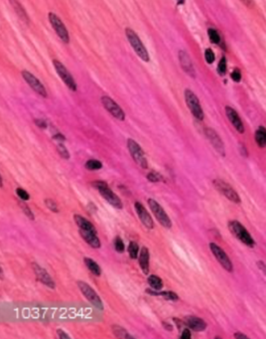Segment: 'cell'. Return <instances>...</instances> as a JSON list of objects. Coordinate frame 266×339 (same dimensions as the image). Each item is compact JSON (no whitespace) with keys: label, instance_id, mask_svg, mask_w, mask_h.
<instances>
[{"label":"cell","instance_id":"obj_14","mask_svg":"<svg viewBox=\"0 0 266 339\" xmlns=\"http://www.w3.org/2000/svg\"><path fill=\"white\" fill-rule=\"evenodd\" d=\"M205 134L208 137V139L210 140V143L212 144V146L214 147V149H216V151L221 154L222 157L225 156V149H224V145L222 143V138L220 137V135L217 133V131L213 128L207 127L205 129Z\"/></svg>","mask_w":266,"mask_h":339},{"label":"cell","instance_id":"obj_32","mask_svg":"<svg viewBox=\"0 0 266 339\" xmlns=\"http://www.w3.org/2000/svg\"><path fill=\"white\" fill-rule=\"evenodd\" d=\"M147 179L150 182H160L163 181V176L156 171H151L150 173L147 174Z\"/></svg>","mask_w":266,"mask_h":339},{"label":"cell","instance_id":"obj_23","mask_svg":"<svg viewBox=\"0 0 266 339\" xmlns=\"http://www.w3.org/2000/svg\"><path fill=\"white\" fill-rule=\"evenodd\" d=\"M9 1H10L11 6L13 7L14 11H15L16 14L18 15V17H19L23 22L29 24V17H28V14L26 13V11H25V9L23 8L22 5L20 4V2L17 1V0H9Z\"/></svg>","mask_w":266,"mask_h":339},{"label":"cell","instance_id":"obj_31","mask_svg":"<svg viewBox=\"0 0 266 339\" xmlns=\"http://www.w3.org/2000/svg\"><path fill=\"white\" fill-rule=\"evenodd\" d=\"M103 167V163L96 159H89L86 162V168L88 170H98Z\"/></svg>","mask_w":266,"mask_h":339},{"label":"cell","instance_id":"obj_4","mask_svg":"<svg viewBox=\"0 0 266 339\" xmlns=\"http://www.w3.org/2000/svg\"><path fill=\"white\" fill-rule=\"evenodd\" d=\"M185 101H186V104L187 106L189 107V109L191 110L192 115L199 121H203L204 120V110L201 106V104H200L199 99L198 97L196 96L195 93H193L191 90L187 89L185 90Z\"/></svg>","mask_w":266,"mask_h":339},{"label":"cell","instance_id":"obj_16","mask_svg":"<svg viewBox=\"0 0 266 339\" xmlns=\"http://www.w3.org/2000/svg\"><path fill=\"white\" fill-rule=\"evenodd\" d=\"M32 268L33 271L35 273V275L37 276L38 280L40 282H42L45 286H47L48 288L54 289L55 288V281L53 280V278L49 275V273L45 270L44 268H42L41 266H39L37 263H33L32 264Z\"/></svg>","mask_w":266,"mask_h":339},{"label":"cell","instance_id":"obj_39","mask_svg":"<svg viewBox=\"0 0 266 339\" xmlns=\"http://www.w3.org/2000/svg\"><path fill=\"white\" fill-rule=\"evenodd\" d=\"M19 204H20V206H21V208H22V210L24 211V214H25L30 220H34V214H33V212L30 210V208H29L25 203H23V202H20Z\"/></svg>","mask_w":266,"mask_h":339},{"label":"cell","instance_id":"obj_8","mask_svg":"<svg viewBox=\"0 0 266 339\" xmlns=\"http://www.w3.org/2000/svg\"><path fill=\"white\" fill-rule=\"evenodd\" d=\"M213 183H214V186L216 187V189L220 191L222 195L225 198H227L229 201L237 203V204L241 203V198H240L238 192L235 190L228 183L222 181L221 179H216V180H214Z\"/></svg>","mask_w":266,"mask_h":339},{"label":"cell","instance_id":"obj_50","mask_svg":"<svg viewBox=\"0 0 266 339\" xmlns=\"http://www.w3.org/2000/svg\"><path fill=\"white\" fill-rule=\"evenodd\" d=\"M184 2H185V0H177V4H179V5L184 4Z\"/></svg>","mask_w":266,"mask_h":339},{"label":"cell","instance_id":"obj_10","mask_svg":"<svg viewBox=\"0 0 266 339\" xmlns=\"http://www.w3.org/2000/svg\"><path fill=\"white\" fill-rule=\"evenodd\" d=\"M48 16H49V21L51 23L53 29L55 30L57 35L61 38V40L64 43L70 42L69 32H68L66 26L64 25L63 21L60 19V17L58 15H56L55 13H52V12H50Z\"/></svg>","mask_w":266,"mask_h":339},{"label":"cell","instance_id":"obj_15","mask_svg":"<svg viewBox=\"0 0 266 339\" xmlns=\"http://www.w3.org/2000/svg\"><path fill=\"white\" fill-rule=\"evenodd\" d=\"M134 208L137 216L139 217L141 223L149 230L154 228V222L152 217L150 216V214L147 212V210L145 209V207L140 203V202H135L134 203Z\"/></svg>","mask_w":266,"mask_h":339},{"label":"cell","instance_id":"obj_20","mask_svg":"<svg viewBox=\"0 0 266 339\" xmlns=\"http://www.w3.org/2000/svg\"><path fill=\"white\" fill-rule=\"evenodd\" d=\"M185 324L188 325V327L194 331L197 332H201L204 331L207 328V323L205 320H203L202 318L194 317V316H190L185 318Z\"/></svg>","mask_w":266,"mask_h":339},{"label":"cell","instance_id":"obj_29","mask_svg":"<svg viewBox=\"0 0 266 339\" xmlns=\"http://www.w3.org/2000/svg\"><path fill=\"white\" fill-rule=\"evenodd\" d=\"M208 35H209V38H210V40L212 41L213 44H217L218 45V44H220V42H221V36L218 33V31L215 30L214 28H210L208 30Z\"/></svg>","mask_w":266,"mask_h":339},{"label":"cell","instance_id":"obj_33","mask_svg":"<svg viewBox=\"0 0 266 339\" xmlns=\"http://www.w3.org/2000/svg\"><path fill=\"white\" fill-rule=\"evenodd\" d=\"M45 204H46L47 208H48L49 210H51L52 212H59L58 204H57V203H56L54 200H52V199H46V200H45Z\"/></svg>","mask_w":266,"mask_h":339},{"label":"cell","instance_id":"obj_9","mask_svg":"<svg viewBox=\"0 0 266 339\" xmlns=\"http://www.w3.org/2000/svg\"><path fill=\"white\" fill-rule=\"evenodd\" d=\"M53 65L55 67V70L57 74L60 76L64 84L71 90V91H77V84L71 73L66 70V67L58 60H53Z\"/></svg>","mask_w":266,"mask_h":339},{"label":"cell","instance_id":"obj_46","mask_svg":"<svg viewBox=\"0 0 266 339\" xmlns=\"http://www.w3.org/2000/svg\"><path fill=\"white\" fill-rule=\"evenodd\" d=\"M53 137H54V139H56V140H60V142H65V139H66L65 136H64L63 134H61L60 132L57 133V134H55Z\"/></svg>","mask_w":266,"mask_h":339},{"label":"cell","instance_id":"obj_25","mask_svg":"<svg viewBox=\"0 0 266 339\" xmlns=\"http://www.w3.org/2000/svg\"><path fill=\"white\" fill-rule=\"evenodd\" d=\"M85 265L87 266V268L89 269V272L92 273L95 276H99L102 275V270L101 267L90 258H85L84 259Z\"/></svg>","mask_w":266,"mask_h":339},{"label":"cell","instance_id":"obj_17","mask_svg":"<svg viewBox=\"0 0 266 339\" xmlns=\"http://www.w3.org/2000/svg\"><path fill=\"white\" fill-rule=\"evenodd\" d=\"M225 110V115L228 119V121L230 122V124L234 126V127L240 132V133H244V126L243 124L242 119L240 118L239 114L237 112L236 109H234L230 106H225L224 107Z\"/></svg>","mask_w":266,"mask_h":339},{"label":"cell","instance_id":"obj_22","mask_svg":"<svg viewBox=\"0 0 266 339\" xmlns=\"http://www.w3.org/2000/svg\"><path fill=\"white\" fill-rule=\"evenodd\" d=\"M74 220L76 222V224L78 225V227L80 228V230H89V231H96L95 227L93 226L92 223H90L88 219H86L85 217L81 216V215H75L74 216Z\"/></svg>","mask_w":266,"mask_h":339},{"label":"cell","instance_id":"obj_12","mask_svg":"<svg viewBox=\"0 0 266 339\" xmlns=\"http://www.w3.org/2000/svg\"><path fill=\"white\" fill-rule=\"evenodd\" d=\"M102 104L105 106V108L111 114L112 117L117 119L118 121H124L125 120V114L123 109L118 106L112 99L108 96L102 97Z\"/></svg>","mask_w":266,"mask_h":339},{"label":"cell","instance_id":"obj_6","mask_svg":"<svg viewBox=\"0 0 266 339\" xmlns=\"http://www.w3.org/2000/svg\"><path fill=\"white\" fill-rule=\"evenodd\" d=\"M148 205L152 213L154 214L156 219L158 220V222L164 228H166V229L172 228V221L170 220L167 213L165 212V210L161 207V205L156 200L151 199V198L148 199Z\"/></svg>","mask_w":266,"mask_h":339},{"label":"cell","instance_id":"obj_26","mask_svg":"<svg viewBox=\"0 0 266 339\" xmlns=\"http://www.w3.org/2000/svg\"><path fill=\"white\" fill-rule=\"evenodd\" d=\"M255 143L259 148H264L266 146V128L263 127H258L255 131Z\"/></svg>","mask_w":266,"mask_h":339},{"label":"cell","instance_id":"obj_42","mask_svg":"<svg viewBox=\"0 0 266 339\" xmlns=\"http://www.w3.org/2000/svg\"><path fill=\"white\" fill-rule=\"evenodd\" d=\"M191 337H192L191 331H190L188 328H185V329H183V331H182V334H181V338L190 339Z\"/></svg>","mask_w":266,"mask_h":339},{"label":"cell","instance_id":"obj_2","mask_svg":"<svg viewBox=\"0 0 266 339\" xmlns=\"http://www.w3.org/2000/svg\"><path fill=\"white\" fill-rule=\"evenodd\" d=\"M227 227H228L229 232L232 234L238 240H240L245 246L250 247V248L254 247V245H255L254 240L252 239L250 234L247 232V230L244 228V225H242L239 221H237V220L228 221Z\"/></svg>","mask_w":266,"mask_h":339},{"label":"cell","instance_id":"obj_35","mask_svg":"<svg viewBox=\"0 0 266 339\" xmlns=\"http://www.w3.org/2000/svg\"><path fill=\"white\" fill-rule=\"evenodd\" d=\"M226 59L225 57H222V59L220 60L219 62V65H218V73L221 75V76H224L225 73H226Z\"/></svg>","mask_w":266,"mask_h":339},{"label":"cell","instance_id":"obj_30","mask_svg":"<svg viewBox=\"0 0 266 339\" xmlns=\"http://www.w3.org/2000/svg\"><path fill=\"white\" fill-rule=\"evenodd\" d=\"M138 253H140L138 244L136 242H130L128 246V254L130 256V258L133 260H136L138 258Z\"/></svg>","mask_w":266,"mask_h":339},{"label":"cell","instance_id":"obj_44","mask_svg":"<svg viewBox=\"0 0 266 339\" xmlns=\"http://www.w3.org/2000/svg\"><path fill=\"white\" fill-rule=\"evenodd\" d=\"M35 124L38 127H41V128H46L47 127V124H46V122L43 121V120H35Z\"/></svg>","mask_w":266,"mask_h":339},{"label":"cell","instance_id":"obj_45","mask_svg":"<svg viewBox=\"0 0 266 339\" xmlns=\"http://www.w3.org/2000/svg\"><path fill=\"white\" fill-rule=\"evenodd\" d=\"M241 1L248 8H251L254 5V1L253 0H241Z\"/></svg>","mask_w":266,"mask_h":339},{"label":"cell","instance_id":"obj_43","mask_svg":"<svg viewBox=\"0 0 266 339\" xmlns=\"http://www.w3.org/2000/svg\"><path fill=\"white\" fill-rule=\"evenodd\" d=\"M57 334H58V336H59V338H62V339H70L71 337L66 334V332L64 331V330H62V329H57Z\"/></svg>","mask_w":266,"mask_h":339},{"label":"cell","instance_id":"obj_48","mask_svg":"<svg viewBox=\"0 0 266 339\" xmlns=\"http://www.w3.org/2000/svg\"><path fill=\"white\" fill-rule=\"evenodd\" d=\"M163 325H164V326H165V328H166V329H168L169 331H172V330H173V326H172L171 324L169 325V324H167L166 322H163Z\"/></svg>","mask_w":266,"mask_h":339},{"label":"cell","instance_id":"obj_19","mask_svg":"<svg viewBox=\"0 0 266 339\" xmlns=\"http://www.w3.org/2000/svg\"><path fill=\"white\" fill-rule=\"evenodd\" d=\"M80 235L82 238L89 244V246L93 249L101 248V240L97 237L96 231H89V230H80Z\"/></svg>","mask_w":266,"mask_h":339},{"label":"cell","instance_id":"obj_37","mask_svg":"<svg viewBox=\"0 0 266 339\" xmlns=\"http://www.w3.org/2000/svg\"><path fill=\"white\" fill-rule=\"evenodd\" d=\"M57 148H58L57 149H58L60 155H61L63 158H65V159H69V158H70V153H69L68 149H66V147H65L63 144H59Z\"/></svg>","mask_w":266,"mask_h":339},{"label":"cell","instance_id":"obj_3","mask_svg":"<svg viewBox=\"0 0 266 339\" xmlns=\"http://www.w3.org/2000/svg\"><path fill=\"white\" fill-rule=\"evenodd\" d=\"M125 34H126V37L128 39V42L130 43V45H131L134 52L136 53V55L142 61L149 62L150 58H149L148 51L146 50V48L143 45V43L141 42V40L138 37V35L133 31L131 28H126L125 29Z\"/></svg>","mask_w":266,"mask_h":339},{"label":"cell","instance_id":"obj_11","mask_svg":"<svg viewBox=\"0 0 266 339\" xmlns=\"http://www.w3.org/2000/svg\"><path fill=\"white\" fill-rule=\"evenodd\" d=\"M210 249L212 251L213 255L215 256V258L218 260V262L222 265V268L227 271L228 273H231L234 271V267L228 258V256L225 254V252L222 250V248L215 244V243H211L210 244Z\"/></svg>","mask_w":266,"mask_h":339},{"label":"cell","instance_id":"obj_49","mask_svg":"<svg viewBox=\"0 0 266 339\" xmlns=\"http://www.w3.org/2000/svg\"><path fill=\"white\" fill-rule=\"evenodd\" d=\"M241 150H243V151H244V154H243V155H244V157H246V156H247V150H246V149L244 148V146H242Z\"/></svg>","mask_w":266,"mask_h":339},{"label":"cell","instance_id":"obj_18","mask_svg":"<svg viewBox=\"0 0 266 339\" xmlns=\"http://www.w3.org/2000/svg\"><path fill=\"white\" fill-rule=\"evenodd\" d=\"M179 61H180L181 67L184 70V72H186L191 77H195L196 74H195L194 65H193L189 54L186 51H184V50L179 51Z\"/></svg>","mask_w":266,"mask_h":339},{"label":"cell","instance_id":"obj_36","mask_svg":"<svg viewBox=\"0 0 266 339\" xmlns=\"http://www.w3.org/2000/svg\"><path fill=\"white\" fill-rule=\"evenodd\" d=\"M205 59H206V62L208 64H213L215 62L216 56H215V53L213 52V50L207 49L205 51Z\"/></svg>","mask_w":266,"mask_h":339},{"label":"cell","instance_id":"obj_47","mask_svg":"<svg viewBox=\"0 0 266 339\" xmlns=\"http://www.w3.org/2000/svg\"><path fill=\"white\" fill-rule=\"evenodd\" d=\"M236 338H248L247 337V335H245V334H243V333H240V332H237V333H235V335H234Z\"/></svg>","mask_w":266,"mask_h":339},{"label":"cell","instance_id":"obj_13","mask_svg":"<svg viewBox=\"0 0 266 339\" xmlns=\"http://www.w3.org/2000/svg\"><path fill=\"white\" fill-rule=\"evenodd\" d=\"M23 79L26 81V83L31 87L33 91H35L37 94L42 96L43 98H47V91L45 89L43 84L30 72L28 71H22Z\"/></svg>","mask_w":266,"mask_h":339},{"label":"cell","instance_id":"obj_1","mask_svg":"<svg viewBox=\"0 0 266 339\" xmlns=\"http://www.w3.org/2000/svg\"><path fill=\"white\" fill-rule=\"evenodd\" d=\"M91 185H92L93 188H95L96 190L101 193L103 198L105 200H107L112 207H114L116 209H122L123 208L121 200L119 199V197L115 193H113L111 191V188L108 185V183H106L105 181L96 180V181L92 182Z\"/></svg>","mask_w":266,"mask_h":339},{"label":"cell","instance_id":"obj_34","mask_svg":"<svg viewBox=\"0 0 266 339\" xmlns=\"http://www.w3.org/2000/svg\"><path fill=\"white\" fill-rule=\"evenodd\" d=\"M114 248L117 253H123L124 251V244L120 237H116L114 240Z\"/></svg>","mask_w":266,"mask_h":339},{"label":"cell","instance_id":"obj_28","mask_svg":"<svg viewBox=\"0 0 266 339\" xmlns=\"http://www.w3.org/2000/svg\"><path fill=\"white\" fill-rule=\"evenodd\" d=\"M112 332L118 338H133V336L128 333V331L125 328L118 325H112Z\"/></svg>","mask_w":266,"mask_h":339},{"label":"cell","instance_id":"obj_5","mask_svg":"<svg viewBox=\"0 0 266 339\" xmlns=\"http://www.w3.org/2000/svg\"><path fill=\"white\" fill-rule=\"evenodd\" d=\"M127 149L129 150V153L131 154L135 163L138 164L141 168L146 170L148 167V161L141 147L134 139L129 138L127 139Z\"/></svg>","mask_w":266,"mask_h":339},{"label":"cell","instance_id":"obj_27","mask_svg":"<svg viewBox=\"0 0 266 339\" xmlns=\"http://www.w3.org/2000/svg\"><path fill=\"white\" fill-rule=\"evenodd\" d=\"M147 281H148L150 288L154 291H161L162 288H163L162 279L159 276H155V275H151V276H148Z\"/></svg>","mask_w":266,"mask_h":339},{"label":"cell","instance_id":"obj_51","mask_svg":"<svg viewBox=\"0 0 266 339\" xmlns=\"http://www.w3.org/2000/svg\"><path fill=\"white\" fill-rule=\"evenodd\" d=\"M0 187L3 188V180H2V177H0Z\"/></svg>","mask_w":266,"mask_h":339},{"label":"cell","instance_id":"obj_38","mask_svg":"<svg viewBox=\"0 0 266 339\" xmlns=\"http://www.w3.org/2000/svg\"><path fill=\"white\" fill-rule=\"evenodd\" d=\"M230 78L236 82V83H240L242 80V72L240 71V69H235L231 74H230Z\"/></svg>","mask_w":266,"mask_h":339},{"label":"cell","instance_id":"obj_40","mask_svg":"<svg viewBox=\"0 0 266 339\" xmlns=\"http://www.w3.org/2000/svg\"><path fill=\"white\" fill-rule=\"evenodd\" d=\"M16 194L18 195V197H19L21 200H24V201L30 199V195H29V193H28L27 191L22 189V188H17V189H16Z\"/></svg>","mask_w":266,"mask_h":339},{"label":"cell","instance_id":"obj_24","mask_svg":"<svg viewBox=\"0 0 266 339\" xmlns=\"http://www.w3.org/2000/svg\"><path fill=\"white\" fill-rule=\"evenodd\" d=\"M146 293L152 296H159V297H164L166 300H172V301H176L179 299V296L177 294H175L174 292H170V291H164V292H160V291H155L154 290H146Z\"/></svg>","mask_w":266,"mask_h":339},{"label":"cell","instance_id":"obj_7","mask_svg":"<svg viewBox=\"0 0 266 339\" xmlns=\"http://www.w3.org/2000/svg\"><path fill=\"white\" fill-rule=\"evenodd\" d=\"M77 284H78V287H79L81 293L86 297L89 302L91 304H93L95 306V308L103 310L104 309V303H103L101 297H98V295L95 293V291L85 281L79 280Z\"/></svg>","mask_w":266,"mask_h":339},{"label":"cell","instance_id":"obj_41","mask_svg":"<svg viewBox=\"0 0 266 339\" xmlns=\"http://www.w3.org/2000/svg\"><path fill=\"white\" fill-rule=\"evenodd\" d=\"M256 266L257 268L264 274L266 276V264L263 261H257L256 262Z\"/></svg>","mask_w":266,"mask_h":339},{"label":"cell","instance_id":"obj_21","mask_svg":"<svg viewBox=\"0 0 266 339\" xmlns=\"http://www.w3.org/2000/svg\"><path fill=\"white\" fill-rule=\"evenodd\" d=\"M149 259H150V255H149V250L146 247H143L139 253V258H138V262L140 265V268L143 272L144 275H148L149 274Z\"/></svg>","mask_w":266,"mask_h":339}]
</instances>
